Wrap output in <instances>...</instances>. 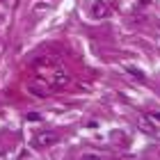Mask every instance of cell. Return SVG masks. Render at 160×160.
<instances>
[{
	"mask_svg": "<svg viewBox=\"0 0 160 160\" xmlns=\"http://www.w3.org/2000/svg\"><path fill=\"white\" fill-rule=\"evenodd\" d=\"M108 14H110V7H108L103 0H98V2L92 5V16H94V18H105Z\"/></svg>",
	"mask_w": 160,
	"mask_h": 160,
	"instance_id": "obj_3",
	"label": "cell"
},
{
	"mask_svg": "<svg viewBox=\"0 0 160 160\" xmlns=\"http://www.w3.org/2000/svg\"><path fill=\"white\" fill-rule=\"evenodd\" d=\"M57 140H60V135L53 133V130H37L34 137H32V144L37 149H48L53 144H57Z\"/></svg>",
	"mask_w": 160,
	"mask_h": 160,
	"instance_id": "obj_2",
	"label": "cell"
},
{
	"mask_svg": "<svg viewBox=\"0 0 160 160\" xmlns=\"http://www.w3.org/2000/svg\"><path fill=\"white\" fill-rule=\"evenodd\" d=\"M43 85L50 87V89H62V87L69 85V73L60 67H53V69H46V80Z\"/></svg>",
	"mask_w": 160,
	"mask_h": 160,
	"instance_id": "obj_1",
	"label": "cell"
}]
</instances>
